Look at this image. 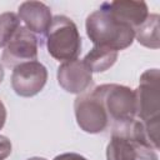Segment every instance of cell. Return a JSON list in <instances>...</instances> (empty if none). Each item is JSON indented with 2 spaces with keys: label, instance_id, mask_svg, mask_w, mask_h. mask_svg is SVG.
I'll use <instances>...</instances> for the list:
<instances>
[{
  "label": "cell",
  "instance_id": "cell-7",
  "mask_svg": "<svg viewBox=\"0 0 160 160\" xmlns=\"http://www.w3.org/2000/svg\"><path fill=\"white\" fill-rule=\"evenodd\" d=\"M46 81L48 70L36 60L15 66L11 74V88L16 95L22 98H31L39 94Z\"/></svg>",
  "mask_w": 160,
  "mask_h": 160
},
{
  "label": "cell",
  "instance_id": "cell-10",
  "mask_svg": "<svg viewBox=\"0 0 160 160\" xmlns=\"http://www.w3.org/2000/svg\"><path fill=\"white\" fill-rule=\"evenodd\" d=\"M100 9L105 10L115 19L129 24L134 30L141 25L149 16V9L145 1L119 0L111 2H102Z\"/></svg>",
  "mask_w": 160,
  "mask_h": 160
},
{
  "label": "cell",
  "instance_id": "cell-1",
  "mask_svg": "<svg viewBox=\"0 0 160 160\" xmlns=\"http://www.w3.org/2000/svg\"><path fill=\"white\" fill-rule=\"evenodd\" d=\"M106 160H159L156 150L149 144L141 121L114 126L106 146Z\"/></svg>",
  "mask_w": 160,
  "mask_h": 160
},
{
  "label": "cell",
  "instance_id": "cell-4",
  "mask_svg": "<svg viewBox=\"0 0 160 160\" xmlns=\"http://www.w3.org/2000/svg\"><path fill=\"white\" fill-rule=\"evenodd\" d=\"M46 35L48 52L59 61L78 59L81 51V38L76 24L65 15L52 18Z\"/></svg>",
  "mask_w": 160,
  "mask_h": 160
},
{
  "label": "cell",
  "instance_id": "cell-19",
  "mask_svg": "<svg viewBox=\"0 0 160 160\" xmlns=\"http://www.w3.org/2000/svg\"><path fill=\"white\" fill-rule=\"evenodd\" d=\"M28 160H46V159H44V158H39V156H34V158H30V159H28Z\"/></svg>",
  "mask_w": 160,
  "mask_h": 160
},
{
  "label": "cell",
  "instance_id": "cell-16",
  "mask_svg": "<svg viewBox=\"0 0 160 160\" xmlns=\"http://www.w3.org/2000/svg\"><path fill=\"white\" fill-rule=\"evenodd\" d=\"M52 160H88V159L76 152H64L55 156Z\"/></svg>",
  "mask_w": 160,
  "mask_h": 160
},
{
  "label": "cell",
  "instance_id": "cell-12",
  "mask_svg": "<svg viewBox=\"0 0 160 160\" xmlns=\"http://www.w3.org/2000/svg\"><path fill=\"white\" fill-rule=\"evenodd\" d=\"M118 60V51L101 48V46H94L82 59L84 64L90 69L91 72H102L110 69Z\"/></svg>",
  "mask_w": 160,
  "mask_h": 160
},
{
  "label": "cell",
  "instance_id": "cell-2",
  "mask_svg": "<svg viewBox=\"0 0 160 160\" xmlns=\"http://www.w3.org/2000/svg\"><path fill=\"white\" fill-rule=\"evenodd\" d=\"M160 74L159 69L144 71L139 80V88L135 91L136 116L141 121L145 136L149 144L159 149V114H160Z\"/></svg>",
  "mask_w": 160,
  "mask_h": 160
},
{
  "label": "cell",
  "instance_id": "cell-8",
  "mask_svg": "<svg viewBox=\"0 0 160 160\" xmlns=\"http://www.w3.org/2000/svg\"><path fill=\"white\" fill-rule=\"evenodd\" d=\"M38 48L39 41L36 35L25 26H20L4 48L1 62L8 68H15L22 62L35 61L38 59Z\"/></svg>",
  "mask_w": 160,
  "mask_h": 160
},
{
  "label": "cell",
  "instance_id": "cell-15",
  "mask_svg": "<svg viewBox=\"0 0 160 160\" xmlns=\"http://www.w3.org/2000/svg\"><path fill=\"white\" fill-rule=\"evenodd\" d=\"M11 154V142L6 136L0 135V160H5Z\"/></svg>",
  "mask_w": 160,
  "mask_h": 160
},
{
  "label": "cell",
  "instance_id": "cell-13",
  "mask_svg": "<svg viewBox=\"0 0 160 160\" xmlns=\"http://www.w3.org/2000/svg\"><path fill=\"white\" fill-rule=\"evenodd\" d=\"M134 31L139 44L149 49H159L160 38H159V15L158 14H149L146 20L141 25H139Z\"/></svg>",
  "mask_w": 160,
  "mask_h": 160
},
{
  "label": "cell",
  "instance_id": "cell-17",
  "mask_svg": "<svg viewBox=\"0 0 160 160\" xmlns=\"http://www.w3.org/2000/svg\"><path fill=\"white\" fill-rule=\"evenodd\" d=\"M5 121H6V108L4 102L0 100V130L4 128Z\"/></svg>",
  "mask_w": 160,
  "mask_h": 160
},
{
  "label": "cell",
  "instance_id": "cell-6",
  "mask_svg": "<svg viewBox=\"0 0 160 160\" xmlns=\"http://www.w3.org/2000/svg\"><path fill=\"white\" fill-rule=\"evenodd\" d=\"M74 110L79 128L88 134L102 132L109 125L108 114L92 91L80 94L75 99Z\"/></svg>",
  "mask_w": 160,
  "mask_h": 160
},
{
  "label": "cell",
  "instance_id": "cell-9",
  "mask_svg": "<svg viewBox=\"0 0 160 160\" xmlns=\"http://www.w3.org/2000/svg\"><path fill=\"white\" fill-rule=\"evenodd\" d=\"M59 85L70 94H84L92 84V72L82 60L75 59L61 62L56 72Z\"/></svg>",
  "mask_w": 160,
  "mask_h": 160
},
{
  "label": "cell",
  "instance_id": "cell-5",
  "mask_svg": "<svg viewBox=\"0 0 160 160\" xmlns=\"http://www.w3.org/2000/svg\"><path fill=\"white\" fill-rule=\"evenodd\" d=\"M92 92L101 101L109 121L112 120L114 126L135 120L136 98L132 89L119 84H102L96 86Z\"/></svg>",
  "mask_w": 160,
  "mask_h": 160
},
{
  "label": "cell",
  "instance_id": "cell-18",
  "mask_svg": "<svg viewBox=\"0 0 160 160\" xmlns=\"http://www.w3.org/2000/svg\"><path fill=\"white\" fill-rule=\"evenodd\" d=\"M4 75H5L4 66H2V64H0V84H1V81L4 80Z\"/></svg>",
  "mask_w": 160,
  "mask_h": 160
},
{
  "label": "cell",
  "instance_id": "cell-3",
  "mask_svg": "<svg viewBox=\"0 0 160 160\" xmlns=\"http://www.w3.org/2000/svg\"><path fill=\"white\" fill-rule=\"evenodd\" d=\"M85 29L94 46L108 48L115 51L129 48L135 39L134 28L115 19L102 9L91 12L86 18Z\"/></svg>",
  "mask_w": 160,
  "mask_h": 160
},
{
  "label": "cell",
  "instance_id": "cell-14",
  "mask_svg": "<svg viewBox=\"0 0 160 160\" xmlns=\"http://www.w3.org/2000/svg\"><path fill=\"white\" fill-rule=\"evenodd\" d=\"M20 19L15 12L0 14V48H5L20 29Z\"/></svg>",
  "mask_w": 160,
  "mask_h": 160
},
{
  "label": "cell",
  "instance_id": "cell-11",
  "mask_svg": "<svg viewBox=\"0 0 160 160\" xmlns=\"http://www.w3.org/2000/svg\"><path fill=\"white\" fill-rule=\"evenodd\" d=\"M18 16L28 30L40 35L48 32L52 21L50 8L40 1H24L18 9Z\"/></svg>",
  "mask_w": 160,
  "mask_h": 160
}]
</instances>
